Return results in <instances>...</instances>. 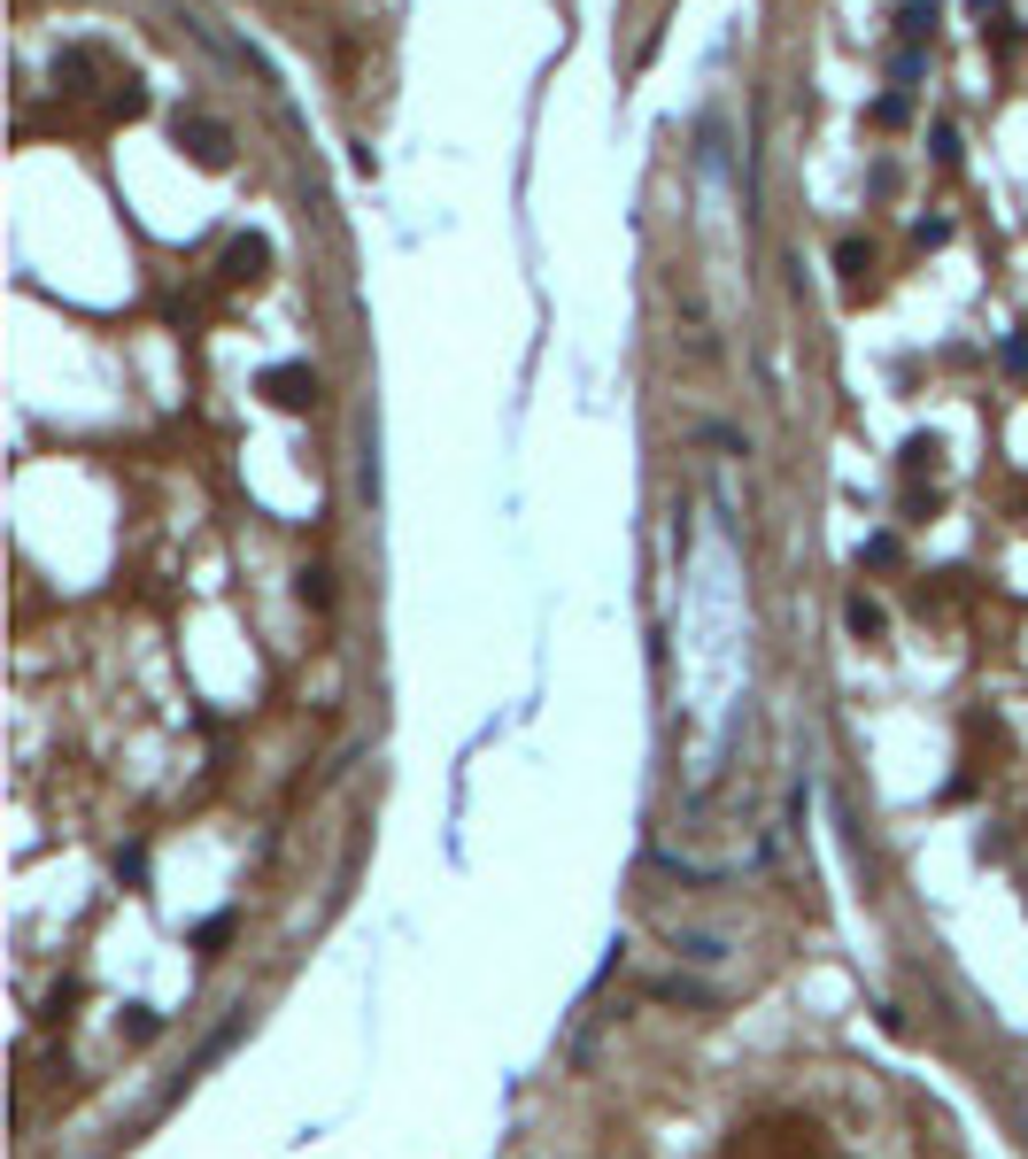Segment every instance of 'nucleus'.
I'll use <instances>...</instances> for the list:
<instances>
[{"label":"nucleus","instance_id":"nucleus-5","mask_svg":"<svg viewBox=\"0 0 1028 1159\" xmlns=\"http://www.w3.org/2000/svg\"><path fill=\"white\" fill-rule=\"evenodd\" d=\"M836 263H844L851 294H866V287H874V279H866V271H874V248H866V240H844V248H836Z\"/></svg>","mask_w":1028,"mask_h":1159},{"label":"nucleus","instance_id":"nucleus-1","mask_svg":"<svg viewBox=\"0 0 1028 1159\" xmlns=\"http://www.w3.org/2000/svg\"><path fill=\"white\" fill-rule=\"evenodd\" d=\"M719 1159H844L805 1113H758V1121H742L727 1145H719Z\"/></svg>","mask_w":1028,"mask_h":1159},{"label":"nucleus","instance_id":"nucleus-6","mask_svg":"<svg viewBox=\"0 0 1028 1159\" xmlns=\"http://www.w3.org/2000/svg\"><path fill=\"white\" fill-rule=\"evenodd\" d=\"M844 619H851V635H866V642L881 635V603H866V596H851V603H844Z\"/></svg>","mask_w":1028,"mask_h":1159},{"label":"nucleus","instance_id":"nucleus-4","mask_svg":"<svg viewBox=\"0 0 1028 1159\" xmlns=\"http://www.w3.org/2000/svg\"><path fill=\"white\" fill-rule=\"evenodd\" d=\"M263 263H271V248H263V240H232L217 279H224V287H256V279H263Z\"/></svg>","mask_w":1028,"mask_h":1159},{"label":"nucleus","instance_id":"nucleus-3","mask_svg":"<svg viewBox=\"0 0 1028 1159\" xmlns=\"http://www.w3.org/2000/svg\"><path fill=\"white\" fill-rule=\"evenodd\" d=\"M178 140L193 148V163H209V170L232 163V132H224L217 117H186V124H178Z\"/></svg>","mask_w":1028,"mask_h":1159},{"label":"nucleus","instance_id":"nucleus-2","mask_svg":"<svg viewBox=\"0 0 1028 1159\" xmlns=\"http://www.w3.org/2000/svg\"><path fill=\"white\" fill-rule=\"evenodd\" d=\"M263 394H271L279 410H310V402H318V371H310V363H271V371H263Z\"/></svg>","mask_w":1028,"mask_h":1159},{"label":"nucleus","instance_id":"nucleus-7","mask_svg":"<svg viewBox=\"0 0 1028 1159\" xmlns=\"http://www.w3.org/2000/svg\"><path fill=\"white\" fill-rule=\"evenodd\" d=\"M193 943H201V959H217V951H224V943H232V912H217V920H209V928H201V936H193Z\"/></svg>","mask_w":1028,"mask_h":1159}]
</instances>
